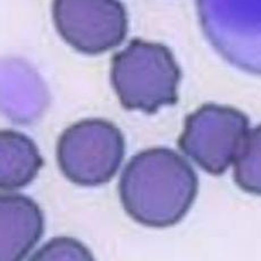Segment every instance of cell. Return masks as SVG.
I'll list each match as a JSON object with an SVG mask.
<instances>
[{"label":"cell","instance_id":"obj_1","mask_svg":"<svg viewBox=\"0 0 261 261\" xmlns=\"http://www.w3.org/2000/svg\"><path fill=\"white\" fill-rule=\"evenodd\" d=\"M194 169L176 151L152 148L130 158L120 175V202L141 225L166 228L184 218L197 197Z\"/></svg>","mask_w":261,"mask_h":261},{"label":"cell","instance_id":"obj_2","mask_svg":"<svg viewBox=\"0 0 261 261\" xmlns=\"http://www.w3.org/2000/svg\"><path fill=\"white\" fill-rule=\"evenodd\" d=\"M110 80L124 108L153 114L177 102L180 69L170 50L134 39L112 59Z\"/></svg>","mask_w":261,"mask_h":261},{"label":"cell","instance_id":"obj_3","mask_svg":"<svg viewBox=\"0 0 261 261\" xmlns=\"http://www.w3.org/2000/svg\"><path fill=\"white\" fill-rule=\"evenodd\" d=\"M125 154L123 133L105 119H84L66 128L57 143V162L64 176L81 187L108 183Z\"/></svg>","mask_w":261,"mask_h":261},{"label":"cell","instance_id":"obj_4","mask_svg":"<svg viewBox=\"0 0 261 261\" xmlns=\"http://www.w3.org/2000/svg\"><path fill=\"white\" fill-rule=\"evenodd\" d=\"M205 37L220 56L261 75V0H197Z\"/></svg>","mask_w":261,"mask_h":261},{"label":"cell","instance_id":"obj_5","mask_svg":"<svg viewBox=\"0 0 261 261\" xmlns=\"http://www.w3.org/2000/svg\"><path fill=\"white\" fill-rule=\"evenodd\" d=\"M249 134V118L240 110L208 103L185 119L178 147L212 175H222L237 160Z\"/></svg>","mask_w":261,"mask_h":261},{"label":"cell","instance_id":"obj_6","mask_svg":"<svg viewBox=\"0 0 261 261\" xmlns=\"http://www.w3.org/2000/svg\"><path fill=\"white\" fill-rule=\"evenodd\" d=\"M55 27L69 46L99 55L119 46L127 33V15L118 0H55Z\"/></svg>","mask_w":261,"mask_h":261},{"label":"cell","instance_id":"obj_7","mask_svg":"<svg viewBox=\"0 0 261 261\" xmlns=\"http://www.w3.org/2000/svg\"><path fill=\"white\" fill-rule=\"evenodd\" d=\"M2 261L24 259L36 247L44 230L43 214L31 198L6 194L0 200Z\"/></svg>","mask_w":261,"mask_h":261},{"label":"cell","instance_id":"obj_8","mask_svg":"<svg viewBox=\"0 0 261 261\" xmlns=\"http://www.w3.org/2000/svg\"><path fill=\"white\" fill-rule=\"evenodd\" d=\"M0 150V187L5 191L25 188L37 177L43 166V159L37 144L28 135L16 130H2Z\"/></svg>","mask_w":261,"mask_h":261},{"label":"cell","instance_id":"obj_9","mask_svg":"<svg viewBox=\"0 0 261 261\" xmlns=\"http://www.w3.org/2000/svg\"><path fill=\"white\" fill-rule=\"evenodd\" d=\"M234 179L241 190L261 197V124L249 132L234 162Z\"/></svg>","mask_w":261,"mask_h":261},{"label":"cell","instance_id":"obj_10","mask_svg":"<svg viewBox=\"0 0 261 261\" xmlns=\"http://www.w3.org/2000/svg\"><path fill=\"white\" fill-rule=\"evenodd\" d=\"M31 260H93V257L77 240L55 238L40 248Z\"/></svg>","mask_w":261,"mask_h":261}]
</instances>
